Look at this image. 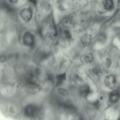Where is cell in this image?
<instances>
[{"label": "cell", "instance_id": "6da1fadb", "mask_svg": "<svg viewBox=\"0 0 120 120\" xmlns=\"http://www.w3.org/2000/svg\"><path fill=\"white\" fill-rule=\"evenodd\" d=\"M34 37L32 34L28 32L25 33L23 38V42L25 45L32 47L34 44Z\"/></svg>", "mask_w": 120, "mask_h": 120}, {"label": "cell", "instance_id": "7a4b0ae2", "mask_svg": "<svg viewBox=\"0 0 120 120\" xmlns=\"http://www.w3.org/2000/svg\"><path fill=\"white\" fill-rule=\"evenodd\" d=\"M20 16L25 21H29L32 16V12L30 8H25L23 9L20 13Z\"/></svg>", "mask_w": 120, "mask_h": 120}, {"label": "cell", "instance_id": "3957f363", "mask_svg": "<svg viewBox=\"0 0 120 120\" xmlns=\"http://www.w3.org/2000/svg\"><path fill=\"white\" fill-rule=\"evenodd\" d=\"M105 83L106 86L110 89H113L115 87L116 83L115 77L112 75L107 76L105 79Z\"/></svg>", "mask_w": 120, "mask_h": 120}, {"label": "cell", "instance_id": "277c9868", "mask_svg": "<svg viewBox=\"0 0 120 120\" xmlns=\"http://www.w3.org/2000/svg\"><path fill=\"white\" fill-rule=\"evenodd\" d=\"M120 98V94L117 90H115L111 92L109 96V100L111 103H115L117 102Z\"/></svg>", "mask_w": 120, "mask_h": 120}, {"label": "cell", "instance_id": "5b68a950", "mask_svg": "<svg viewBox=\"0 0 120 120\" xmlns=\"http://www.w3.org/2000/svg\"><path fill=\"white\" fill-rule=\"evenodd\" d=\"M79 90L80 95L85 97H86L90 91L89 86L86 85L81 86L79 88Z\"/></svg>", "mask_w": 120, "mask_h": 120}, {"label": "cell", "instance_id": "8992f818", "mask_svg": "<svg viewBox=\"0 0 120 120\" xmlns=\"http://www.w3.org/2000/svg\"><path fill=\"white\" fill-rule=\"evenodd\" d=\"M56 86H58L61 85L64 81L66 79V73L64 72L61 74L57 75L56 76Z\"/></svg>", "mask_w": 120, "mask_h": 120}, {"label": "cell", "instance_id": "52a82bcc", "mask_svg": "<svg viewBox=\"0 0 120 120\" xmlns=\"http://www.w3.org/2000/svg\"><path fill=\"white\" fill-rule=\"evenodd\" d=\"M104 6L105 9L108 10H111L114 7V3L112 0H105Z\"/></svg>", "mask_w": 120, "mask_h": 120}, {"label": "cell", "instance_id": "ba28073f", "mask_svg": "<svg viewBox=\"0 0 120 120\" xmlns=\"http://www.w3.org/2000/svg\"><path fill=\"white\" fill-rule=\"evenodd\" d=\"M91 37L90 35L85 34L83 36L82 41L83 44L87 45H89L90 43Z\"/></svg>", "mask_w": 120, "mask_h": 120}, {"label": "cell", "instance_id": "9c48e42d", "mask_svg": "<svg viewBox=\"0 0 120 120\" xmlns=\"http://www.w3.org/2000/svg\"><path fill=\"white\" fill-rule=\"evenodd\" d=\"M59 93L64 96H67L68 94V92L67 90L62 88H60L58 90Z\"/></svg>", "mask_w": 120, "mask_h": 120}, {"label": "cell", "instance_id": "30bf717a", "mask_svg": "<svg viewBox=\"0 0 120 120\" xmlns=\"http://www.w3.org/2000/svg\"><path fill=\"white\" fill-rule=\"evenodd\" d=\"M93 58V56L91 54L86 55L84 57L85 60L87 63H91L92 60Z\"/></svg>", "mask_w": 120, "mask_h": 120}, {"label": "cell", "instance_id": "8fae6325", "mask_svg": "<svg viewBox=\"0 0 120 120\" xmlns=\"http://www.w3.org/2000/svg\"><path fill=\"white\" fill-rule=\"evenodd\" d=\"M60 105L67 109H74L75 108L74 106L72 105L69 103L60 104Z\"/></svg>", "mask_w": 120, "mask_h": 120}, {"label": "cell", "instance_id": "7c38bea8", "mask_svg": "<svg viewBox=\"0 0 120 120\" xmlns=\"http://www.w3.org/2000/svg\"><path fill=\"white\" fill-rule=\"evenodd\" d=\"M2 7L6 9L7 10L10 11L12 10V8L8 5L7 3L5 2L2 3Z\"/></svg>", "mask_w": 120, "mask_h": 120}, {"label": "cell", "instance_id": "4fadbf2b", "mask_svg": "<svg viewBox=\"0 0 120 120\" xmlns=\"http://www.w3.org/2000/svg\"><path fill=\"white\" fill-rule=\"evenodd\" d=\"M112 60L111 59L109 58H107L105 60L106 65L107 68H109L111 63Z\"/></svg>", "mask_w": 120, "mask_h": 120}, {"label": "cell", "instance_id": "5bb4252c", "mask_svg": "<svg viewBox=\"0 0 120 120\" xmlns=\"http://www.w3.org/2000/svg\"><path fill=\"white\" fill-rule=\"evenodd\" d=\"M65 35L68 38H70L71 35L69 31L68 30H65L64 32Z\"/></svg>", "mask_w": 120, "mask_h": 120}, {"label": "cell", "instance_id": "9a60e30c", "mask_svg": "<svg viewBox=\"0 0 120 120\" xmlns=\"http://www.w3.org/2000/svg\"><path fill=\"white\" fill-rule=\"evenodd\" d=\"M6 60L5 56L4 55L1 56L0 58V62H3L5 61Z\"/></svg>", "mask_w": 120, "mask_h": 120}, {"label": "cell", "instance_id": "2e32d148", "mask_svg": "<svg viewBox=\"0 0 120 120\" xmlns=\"http://www.w3.org/2000/svg\"><path fill=\"white\" fill-rule=\"evenodd\" d=\"M28 0L34 5H36L37 4V0Z\"/></svg>", "mask_w": 120, "mask_h": 120}, {"label": "cell", "instance_id": "e0dca14e", "mask_svg": "<svg viewBox=\"0 0 120 120\" xmlns=\"http://www.w3.org/2000/svg\"><path fill=\"white\" fill-rule=\"evenodd\" d=\"M99 102L98 100L95 101L93 103L94 105L95 106H97L99 104Z\"/></svg>", "mask_w": 120, "mask_h": 120}, {"label": "cell", "instance_id": "ac0fdd59", "mask_svg": "<svg viewBox=\"0 0 120 120\" xmlns=\"http://www.w3.org/2000/svg\"><path fill=\"white\" fill-rule=\"evenodd\" d=\"M11 3H16L18 0H8Z\"/></svg>", "mask_w": 120, "mask_h": 120}, {"label": "cell", "instance_id": "d6986e66", "mask_svg": "<svg viewBox=\"0 0 120 120\" xmlns=\"http://www.w3.org/2000/svg\"><path fill=\"white\" fill-rule=\"evenodd\" d=\"M103 99V97L102 96H101L100 98V100H102Z\"/></svg>", "mask_w": 120, "mask_h": 120}, {"label": "cell", "instance_id": "ffe728a7", "mask_svg": "<svg viewBox=\"0 0 120 120\" xmlns=\"http://www.w3.org/2000/svg\"><path fill=\"white\" fill-rule=\"evenodd\" d=\"M119 120H120V117L119 118V119H118Z\"/></svg>", "mask_w": 120, "mask_h": 120}]
</instances>
